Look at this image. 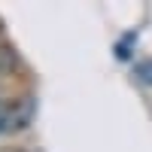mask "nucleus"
<instances>
[{
  "mask_svg": "<svg viewBox=\"0 0 152 152\" xmlns=\"http://www.w3.org/2000/svg\"><path fill=\"white\" fill-rule=\"evenodd\" d=\"M34 116V100L31 97H15V100H0V134L18 131L31 122Z\"/></svg>",
  "mask_w": 152,
  "mask_h": 152,
  "instance_id": "nucleus-1",
  "label": "nucleus"
},
{
  "mask_svg": "<svg viewBox=\"0 0 152 152\" xmlns=\"http://www.w3.org/2000/svg\"><path fill=\"white\" fill-rule=\"evenodd\" d=\"M137 76H140V82L152 85V61H143V64H137Z\"/></svg>",
  "mask_w": 152,
  "mask_h": 152,
  "instance_id": "nucleus-2",
  "label": "nucleus"
}]
</instances>
